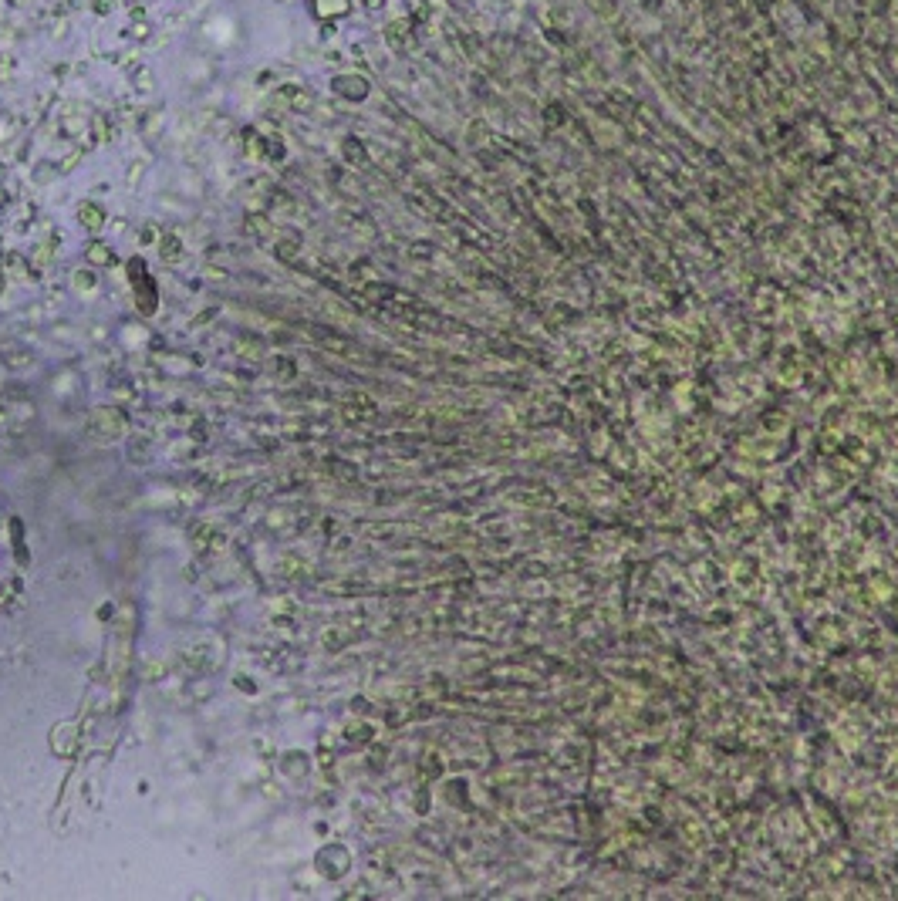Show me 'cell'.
<instances>
[{"label":"cell","instance_id":"cell-1","mask_svg":"<svg viewBox=\"0 0 898 901\" xmlns=\"http://www.w3.org/2000/svg\"><path fill=\"white\" fill-rule=\"evenodd\" d=\"M119 433H122V422L115 412L102 409V412L91 416V435H95V439H105V442H108V439H119Z\"/></svg>","mask_w":898,"mask_h":901},{"label":"cell","instance_id":"cell-2","mask_svg":"<svg viewBox=\"0 0 898 901\" xmlns=\"http://www.w3.org/2000/svg\"><path fill=\"white\" fill-rule=\"evenodd\" d=\"M82 216H85V226H91V230H98L102 226V213L95 206H82Z\"/></svg>","mask_w":898,"mask_h":901},{"label":"cell","instance_id":"cell-3","mask_svg":"<svg viewBox=\"0 0 898 901\" xmlns=\"http://www.w3.org/2000/svg\"><path fill=\"white\" fill-rule=\"evenodd\" d=\"M166 257H176V240H166Z\"/></svg>","mask_w":898,"mask_h":901}]
</instances>
